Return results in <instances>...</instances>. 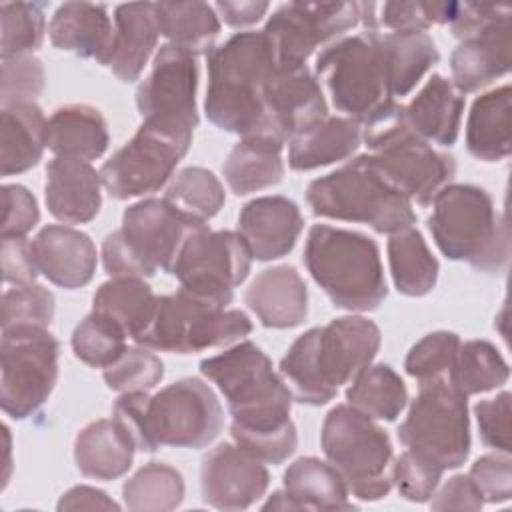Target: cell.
I'll list each match as a JSON object with an SVG mask.
<instances>
[{
  "instance_id": "cell-26",
  "label": "cell",
  "mask_w": 512,
  "mask_h": 512,
  "mask_svg": "<svg viewBox=\"0 0 512 512\" xmlns=\"http://www.w3.org/2000/svg\"><path fill=\"white\" fill-rule=\"evenodd\" d=\"M50 42L80 58H92L106 66L114 28L108 8L90 2H64L56 8L48 24Z\"/></svg>"
},
{
  "instance_id": "cell-1",
  "label": "cell",
  "mask_w": 512,
  "mask_h": 512,
  "mask_svg": "<svg viewBox=\"0 0 512 512\" xmlns=\"http://www.w3.org/2000/svg\"><path fill=\"white\" fill-rule=\"evenodd\" d=\"M206 118L240 138H272L284 142L266 110V82L274 56L264 32H238L208 54Z\"/></svg>"
},
{
  "instance_id": "cell-34",
  "label": "cell",
  "mask_w": 512,
  "mask_h": 512,
  "mask_svg": "<svg viewBox=\"0 0 512 512\" xmlns=\"http://www.w3.org/2000/svg\"><path fill=\"white\" fill-rule=\"evenodd\" d=\"M284 142L272 138H240L228 152L222 174L236 196L276 186L284 176Z\"/></svg>"
},
{
  "instance_id": "cell-35",
  "label": "cell",
  "mask_w": 512,
  "mask_h": 512,
  "mask_svg": "<svg viewBox=\"0 0 512 512\" xmlns=\"http://www.w3.org/2000/svg\"><path fill=\"white\" fill-rule=\"evenodd\" d=\"M510 86L504 84L472 102L466 122V148L484 162L510 156Z\"/></svg>"
},
{
  "instance_id": "cell-27",
  "label": "cell",
  "mask_w": 512,
  "mask_h": 512,
  "mask_svg": "<svg viewBox=\"0 0 512 512\" xmlns=\"http://www.w3.org/2000/svg\"><path fill=\"white\" fill-rule=\"evenodd\" d=\"M160 30L152 2L120 4L114 10V40L106 66L120 82H136L152 56Z\"/></svg>"
},
{
  "instance_id": "cell-22",
  "label": "cell",
  "mask_w": 512,
  "mask_h": 512,
  "mask_svg": "<svg viewBox=\"0 0 512 512\" xmlns=\"http://www.w3.org/2000/svg\"><path fill=\"white\" fill-rule=\"evenodd\" d=\"M32 244L38 272L60 288L86 286L96 272V246L92 238L72 226H44Z\"/></svg>"
},
{
  "instance_id": "cell-48",
  "label": "cell",
  "mask_w": 512,
  "mask_h": 512,
  "mask_svg": "<svg viewBox=\"0 0 512 512\" xmlns=\"http://www.w3.org/2000/svg\"><path fill=\"white\" fill-rule=\"evenodd\" d=\"M458 346H460V336L456 332H448V330L430 332L410 348L404 360V368L418 382L448 378Z\"/></svg>"
},
{
  "instance_id": "cell-47",
  "label": "cell",
  "mask_w": 512,
  "mask_h": 512,
  "mask_svg": "<svg viewBox=\"0 0 512 512\" xmlns=\"http://www.w3.org/2000/svg\"><path fill=\"white\" fill-rule=\"evenodd\" d=\"M54 318V294L32 282L14 286L2 296V330L48 328Z\"/></svg>"
},
{
  "instance_id": "cell-4",
  "label": "cell",
  "mask_w": 512,
  "mask_h": 512,
  "mask_svg": "<svg viewBox=\"0 0 512 512\" xmlns=\"http://www.w3.org/2000/svg\"><path fill=\"white\" fill-rule=\"evenodd\" d=\"M304 264L336 308L370 312L388 296L378 244L362 232L314 224L306 236Z\"/></svg>"
},
{
  "instance_id": "cell-28",
  "label": "cell",
  "mask_w": 512,
  "mask_h": 512,
  "mask_svg": "<svg viewBox=\"0 0 512 512\" xmlns=\"http://www.w3.org/2000/svg\"><path fill=\"white\" fill-rule=\"evenodd\" d=\"M464 112V96L450 80L432 74L420 92L402 106V114L410 130L422 140L440 146H452L460 132Z\"/></svg>"
},
{
  "instance_id": "cell-54",
  "label": "cell",
  "mask_w": 512,
  "mask_h": 512,
  "mask_svg": "<svg viewBox=\"0 0 512 512\" xmlns=\"http://www.w3.org/2000/svg\"><path fill=\"white\" fill-rule=\"evenodd\" d=\"M510 398V392H500L474 406L480 440L504 454H510Z\"/></svg>"
},
{
  "instance_id": "cell-3",
  "label": "cell",
  "mask_w": 512,
  "mask_h": 512,
  "mask_svg": "<svg viewBox=\"0 0 512 512\" xmlns=\"http://www.w3.org/2000/svg\"><path fill=\"white\" fill-rule=\"evenodd\" d=\"M428 230L438 250L484 274H500L510 258V228L492 196L474 184H448L432 198Z\"/></svg>"
},
{
  "instance_id": "cell-5",
  "label": "cell",
  "mask_w": 512,
  "mask_h": 512,
  "mask_svg": "<svg viewBox=\"0 0 512 512\" xmlns=\"http://www.w3.org/2000/svg\"><path fill=\"white\" fill-rule=\"evenodd\" d=\"M200 372L226 398L234 428L274 430L290 420L292 394L270 358L250 340L200 360Z\"/></svg>"
},
{
  "instance_id": "cell-11",
  "label": "cell",
  "mask_w": 512,
  "mask_h": 512,
  "mask_svg": "<svg viewBox=\"0 0 512 512\" xmlns=\"http://www.w3.org/2000/svg\"><path fill=\"white\" fill-rule=\"evenodd\" d=\"M398 440L406 450L442 470L462 466L470 454L466 396L448 378L420 382V390L398 426Z\"/></svg>"
},
{
  "instance_id": "cell-43",
  "label": "cell",
  "mask_w": 512,
  "mask_h": 512,
  "mask_svg": "<svg viewBox=\"0 0 512 512\" xmlns=\"http://www.w3.org/2000/svg\"><path fill=\"white\" fill-rule=\"evenodd\" d=\"M164 198L202 222L214 218L226 202L220 180L202 166H188L176 172L166 186Z\"/></svg>"
},
{
  "instance_id": "cell-20",
  "label": "cell",
  "mask_w": 512,
  "mask_h": 512,
  "mask_svg": "<svg viewBox=\"0 0 512 512\" xmlns=\"http://www.w3.org/2000/svg\"><path fill=\"white\" fill-rule=\"evenodd\" d=\"M264 96L268 116L284 142L302 128L328 116L322 86L308 66H274Z\"/></svg>"
},
{
  "instance_id": "cell-49",
  "label": "cell",
  "mask_w": 512,
  "mask_h": 512,
  "mask_svg": "<svg viewBox=\"0 0 512 512\" xmlns=\"http://www.w3.org/2000/svg\"><path fill=\"white\" fill-rule=\"evenodd\" d=\"M458 2L426 4V2H384L376 4V30L392 32H426L432 24H450Z\"/></svg>"
},
{
  "instance_id": "cell-53",
  "label": "cell",
  "mask_w": 512,
  "mask_h": 512,
  "mask_svg": "<svg viewBox=\"0 0 512 512\" xmlns=\"http://www.w3.org/2000/svg\"><path fill=\"white\" fill-rule=\"evenodd\" d=\"M468 478L474 482L484 502L500 504L508 502L512 496V460L504 452L480 456L472 464Z\"/></svg>"
},
{
  "instance_id": "cell-42",
  "label": "cell",
  "mask_w": 512,
  "mask_h": 512,
  "mask_svg": "<svg viewBox=\"0 0 512 512\" xmlns=\"http://www.w3.org/2000/svg\"><path fill=\"white\" fill-rule=\"evenodd\" d=\"M122 498L132 512H168L184 500V478L170 464L148 462L124 482Z\"/></svg>"
},
{
  "instance_id": "cell-39",
  "label": "cell",
  "mask_w": 512,
  "mask_h": 512,
  "mask_svg": "<svg viewBox=\"0 0 512 512\" xmlns=\"http://www.w3.org/2000/svg\"><path fill=\"white\" fill-rule=\"evenodd\" d=\"M388 264L394 286L400 294L420 298L432 292L438 280V260L418 228L410 226L388 240Z\"/></svg>"
},
{
  "instance_id": "cell-17",
  "label": "cell",
  "mask_w": 512,
  "mask_h": 512,
  "mask_svg": "<svg viewBox=\"0 0 512 512\" xmlns=\"http://www.w3.org/2000/svg\"><path fill=\"white\" fill-rule=\"evenodd\" d=\"M360 22L358 2H288L274 10L264 36L276 66H306L312 52Z\"/></svg>"
},
{
  "instance_id": "cell-44",
  "label": "cell",
  "mask_w": 512,
  "mask_h": 512,
  "mask_svg": "<svg viewBox=\"0 0 512 512\" xmlns=\"http://www.w3.org/2000/svg\"><path fill=\"white\" fill-rule=\"evenodd\" d=\"M126 338V332L118 324L102 314L90 312L74 328L70 344L80 362L104 370L126 350Z\"/></svg>"
},
{
  "instance_id": "cell-15",
  "label": "cell",
  "mask_w": 512,
  "mask_h": 512,
  "mask_svg": "<svg viewBox=\"0 0 512 512\" xmlns=\"http://www.w3.org/2000/svg\"><path fill=\"white\" fill-rule=\"evenodd\" d=\"M190 142L192 138L142 122L136 134L102 164V186L116 200L158 192L174 176Z\"/></svg>"
},
{
  "instance_id": "cell-16",
  "label": "cell",
  "mask_w": 512,
  "mask_h": 512,
  "mask_svg": "<svg viewBox=\"0 0 512 512\" xmlns=\"http://www.w3.org/2000/svg\"><path fill=\"white\" fill-rule=\"evenodd\" d=\"M198 66L194 54L164 44L154 56L150 74L138 84L136 106L144 122L192 138L198 126Z\"/></svg>"
},
{
  "instance_id": "cell-41",
  "label": "cell",
  "mask_w": 512,
  "mask_h": 512,
  "mask_svg": "<svg viewBox=\"0 0 512 512\" xmlns=\"http://www.w3.org/2000/svg\"><path fill=\"white\" fill-rule=\"evenodd\" d=\"M510 368L498 348L488 340L460 342L448 380L468 398L500 388L508 382Z\"/></svg>"
},
{
  "instance_id": "cell-40",
  "label": "cell",
  "mask_w": 512,
  "mask_h": 512,
  "mask_svg": "<svg viewBox=\"0 0 512 512\" xmlns=\"http://www.w3.org/2000/svg\"><path fill=\"white\" fill-rule=\"evenodd\" d=\"M346 400L370 418L392 422L406 408L408 390L404 380L388 364H368L350 382Z\"/></svg>"
},
{
  "instance_id": "cell-21",
  "label": "cell",
  "mask_w": 512,
  "mask_h": 512,
  "mask_svg": "<svg viewBox=\"0 0 512 512\" xmlns=\"http://www.w3.org/2000/svg\"><path fill=\"white\" fill-rule=\"evenodd\" d=\"M304 228V218L294 200L286 196H260L246 202L238 214V232L260 262L292 252Z\"/></svg>"
},
{
  "instance_id": "cell-2",
  "label": "cell",
  "mask_w": 512,
  "mask_h": 512,
  "mask_svg": "<svg viewBox=\"0 0 512 512\" xmlns=\"http://www.w3.org/2000/svg\"><path fill=\"white\" fill-rule=\"evenodd\" d=\"M380 340V328L364 316L334 318L292 342L280 360V376L296 402L322 406L372 364Z\"/></svg>"
},
{
  "instance_id": "cell-57",
  "label": "cell",
  "mask_w": 512,
  "mask_h": 512,
  "mask_svg": "<svg viewBox=\"0 0 512 512\" xmlns=\"http://www.w3.org/2000/svg\"><path fill=\"white\" fill-rule=\"evenodd\" d=\"M484 504L478 488L474 482L464 476L456 474L446 480V484L432 494L430 508L432 510H480Z\"/></svg>"
},
{
  "instance_id": "cell-62",
  "label": "cell",
  "mask_w": 512,
  "mask_h": 512,
  "mask_svg": "<svg viewBox=\"0 0 512 512\" xmlns=\"http://www.w3.org/2000/svg\"><path fill=\"white\" fill-rule=\"evenodd\" d=\"M2 430H4V440H6V472H4V486H6L8 476H10V430H8V426H4Z\"/></svg>"
},
{
  "instance_id": "cell-45",
  "label": "cell",
  "mask_w": 512,
  "mask_h": 512,
  "mask_svg": "<svg viewBox=\"0 0 512 512\" xmlns=\"http://www.w3.org/2000/svg\"><path fill=\"white\" fill-rule=\"evenodd\" d=\"M2 58L32 54L40 48L46 34L44 4L38 2H4L0 6Z\"/></svg>"
},
{
  "instance_id": "cell-58",
  "label": "cell",
  "mask_w": 512,
  "mask_h": 512,
  "mask_svg": "<svg viewBox=\"0 0 512 512\" xmlns=\"http://www.w3.org/2000/svg\"><path fill=\"white\" fill-rule=\"evenodd\" d=\"M508 12H510V8L500 6V4H472V2L460 4L458 2L454 18L450 22V30H452L454 38L464 40Z\"/></svg>"
},
{
  "instance_id": "cell-50",
  "label": "cell",
  "mask_w": 512,
  "mask_h": 512,
  "mask_svg": "<svg viewBox=\"0 0 512 512\" xmlns=\"http://www.w3.org/2000/svg\"><path fill=\"white\" fill-rule=\"evenodd\" d=\"M44 90V66L32 54L2 58L0 96L2 106L14 102H34Z\"/></svg>"
},
{
  "instance_id": "cell-10",
  "label": "cell",
  "mask_w": 512,
  "mask_h": 512,
  "mask_svg": "<svg viewBox=\"0 0 512 512\" xmlns=\"http://www.w3.org/2000/svg\"><path fill=\"white\" fill-rule=\"evenodd\" d=\"M252 332V322L242 310H228L184 288L156 298L146 330L134 340L150 350L194 354L228 346Z\"/></svg>"
},
{
  "instance_id": "cell-19",
  "label": "cell",
  "mask_w": 512,
  "mask_h": 512,
  "mask_svg": "<svg viewBox=\"0 0 512 512\" xmlns=\"http://www.w3.org/2000/svg\"><path fill=\"white\" fill-rule=\"evenodd\" d=\"M266 466L238 444L222 442L200 464L202 500L218 510H244L268 488Z\"/></svg>"
},
{
  "instance_id": "cell-37",
  "label": "cell",
  "mask_w": 512,
  "mask_h": 512,
  "mask_svg": "<svg viewBox=\"0 0 512 512\" xmlns=\"http://www.w3.org/2000/svg\"><path fill=\"white\" fill-rule=\"evenodd\" d=\"M156 298L144 278L114 276L94 292L92 312L106 316L136 340L154 314Z\"/></svg>"
},
{
  "instance_id": "cell-31",
  "label": "cell",
  "mask_w": 512,
  "mask_h": 512,
  "mask_svg": "<svg viewBox=\"0 0 512 512\" xmlns=\"http://www.w3.org/2000/svg\"><path fill=\"white\" fill-rule=\"evenodd\" d=\"M108 144V124L94 106L66 104L48 118L46 146L56 156L92 162L106 152Z\"/></svg>"
},
{
  "instance_id": "cell-7",
  "label": "cell",
  "mask_w": 512,
  "mask_h": 512,
  "mask_svg": "<svg viewBox=\"0 0 512 512\" xmlns=\"http://www.w3.org/2000/svg\"><path fill=\"white\" fill-rule=\"evenodd\" d=\"M306 202L314 216L368 224L380 234H396L416 224L412 202L386 184L364 154L312 180Z\"/></svg>"
},
{
  "instance_id": "cell-9",
  "label": "cell",
  "mask_w": 512,
  "mask_h": 512,
  "mask_svg": "<svg viewBox=\"0 0 512 512\" xmlns=\"http://www.w3.org/2000/svg\"><path fill=\"white\" fill-rule=\"evenodd\" d=\"M320 80L338 112L362 126L386 114L398 100L392 98L376 46V32L364 30L330 42L316 58Z\"/></svg>"
},
{
  "instance_id": "cell-23",
  "label": "cell",
  "mask_w": 512,
  "mask_h": 512,
  "mask_svg": "<svg viewBox=\"0 0 512 512\" xmlns=\"http://www.w3.org/2000/svg\"><path fill=\"white\" fill-rule=\"evenodd\" d=\"M510 70V12L460 40L450 54L452 84L460 94L476 92Z\"/></svg>"
},
{
  "instance_id": "cell-46",
  "label": "cell",
  "mask_w": 512,
  "mask_h": 512,
  "mask_svg": "<svg viewBox=\"0 0 512 512\" xmlns=\"http://www.w3.org/2000/svg\"><path fill=\"white\" fill-rule=\"evenodd\" d=\"M164 376L162 360L146 346H132L104 368V382L114 392H150Z\"/></svg>"
},
{
  "instance_id": "cell-6",
  "label": "cell",
  "mask_w": 512,
  "mask_h": 512,
  "mask_svg": "<svg viewBox=\"0 0 512 512\" xmlns=\"http://www.w3.org/2000/svg\"><path fill=\"white\" fill-rule=\"evenodd\" d=\"M360 130L370 150L364 154L366 162L410 202L428 206L456 174L454 156L434 150L416 136L404 120L400 102Z\"/></svg>"
},
{
  "instance_id": "cell-30",
  "label": "cell",
  "mask_w": 512,
  "mask_h": 512,
  "mask_svg": "<svg viewBox=\"0 0 512 512\" xmlns=\"http://www.w3.org/2000/svg\"><path fill=\"white\" fill-rule=\"evenodd\" d=\"M48 120L36 102L4 104L0 112V174L34 168L44 154Z\"/></svg>"
},
{
  "instance_id": "cell-8",
  "label": "cell",
  "mask_w": 512,
  "mask_h": 512,
  "mask_svg": "<svg viewBox=\"0 0 512 512\" xmlns=\"http://www.w3.org/2000/svg\"><path fill=\"white\" fill-rule=\"evenodd\" d=\"M322 452L358 500H380L394 486L390 436L374 418L350 404H336L324 418Z\"/></svg>"
},
{
  "instance_id": "cell-60",
  "label": "cell",
  "mask_w": 512,
  "mask_h": 512,
  "mask_svg": "<svg viewBox=\"0 0 512 512\" xmlns=\"http://www.w3.org/2000/svg\"><path fill=\"white\" fill-rule=\"evenodd\" d=\"M214 10L232 28L256 24L268 10V2H216Z\"/></svg>"
},
{
  "instance_id": "cell-52",
  "label": "cell",
  "mask_w": 512,
  "mask_h": 512,
  "mask_svg": "<svg viewBox=\"0 0 512 512\" xmlns=\"http://www.w3.org/2000/svg\"><path fill=\"white\" fill-rule=\"evenodd\" d=\"M234 444L266 464H282L294 454L298 444V434L294 422L274 430H244L230 426Z\"/></svg>"
},
{
  "instance_id": "cell-55",
  "label": "cell",
  "mask_w": 512,
  "mask_h": 512,
  "mask_svg": "<svg viewBox=\"0 0 512 512\" xmlns=\"http://www.w3.org/2000/svg\"><path fill=\"white\" fill-rule=\"evenodd\" d=\"M2 202V238H26L40 220V210L32 192L20 184H4Z\"/></svg>"
},
{
  "instance_id": "cell-13",
  "label": "cell",
  "mask_w": 512,
  "mask_h": 512,
  "mask_svg": "<svg viewBox=\"0 0 512 512\" xmlns=\"http://www.w3.org/2000/svg\"><path fill=\"white\" fill-rule=\"evenodd\" d=\"M224 412L208 384L182 378L146 400L148 452L160 446L204 448L222 430Z\"/></svg>"
},
{
  "instance_id": "cell-24",
  "label": "cell",
  "mask_w": 512,
  "mask_h": 512,
  "mask_svg": "<svg viewBox=\"0 0 512 512\" xmlns=\"http://www.w3.org/2000/svg\"><path fill=\"white\" fill-rule=\"evenodd\" d=\"M100 188V172L90 162L54 156L46 166V206L64 224H86L96 218L102 206Z\"/></svg>"
},
{
  "instance_id": "cell-18",
  "label": "cell",
  "mask_w": 512,
  "mask_h": 512,
  "mask_svg": "<svg viewBox=\"0 0 512 512\" xmlns=\"http://www.w3.org/2000/svg\"><path fill=\"white\" fill-rule=\"evenodd\" d=\"M206 222L182 212L166 198H142L122 214L120 232L150 276L158 270L172 274L186 240Z\"/></svg>"
},
{
  "instance_id": "cell-32",
  "label": "cell",
  "mask_w": 512,
  "mask_h": 512,
  "mask_svg": "<svg viewBox=\"0 0 512 512\" xmlns=\"http://www.w3.org/2000/svg\"><path fill=\"white\" fill-rule=\"evenodd\" d=\"M376 46L394 100L410 94L440 60L438 48L426 32H376Z\"/></svg>"
},
{
  "instance_id": "cell-51",
  "label": "cell",
  "mask_w": 512,
  "mask_h": 512,
  "mask_svg": "<svg viewBox=\"0 0 512 512\" xmlns=\"http://www.w3.org/2000/svg\"><path fill=\"white\" fill-rule=\"evenodd\" d=\"M442 468L432 464L430 460L406 450L394 460V484L402 498L410 502H428L436 492Z\"/></svg>"
},
{
  "instance_id": "cell-56",
  "label": "cell",
  "mask_w": 512,
  "mask_h": 512,
  "mask_svg": "<svg viewBox=\"0 0 512 512\" xmlns=\"http://www.w3.org/2000/svg\"><path fill=\"white\" fill-rule=\"evenodd\" d=\"M32 244L26 238H2V276L14 286L32 284L38 276Z\"/></svg>"
},
{
  "instance_id": "cell-36",
  "label": "cell",
  "mask_w": 512,
  "mask_h": 512,
  "mask_svg": "<svg viewBox=\"0 0 512 512\" xmlns=\"http://www.w3.org/2000/svg\"><path fill=\"white\" fill-rule=\"evenodd\" d=\"M284 490L302 510H352L348 488L338 470L320 458H298L284 472Z\"/></svg>"
},
{
  "instance_id": "cell-12",
  "label": "cell",
  "mask_w": 512,
  "mask_h": 512,
  "mask_svg": "<svg viewBox=\"0 0 512 512\" xmlns=\"http://www.w3.org/2000/svg\"><path fill=\"white\" fill-rule=\"evenodd\" d=\"M58 340L46 328L2 330L0 404L4 414L24 420L36 414L58 380Z\"/></svg>"
},
{
  "instance_id": "cell-38",
  "label": "cell",
  "mask_w": 512,
  "mask_h": 512,
  "mask_svg": "<svg viewBox=\"0 0 512 512\" xmlns=\"http://www.w3.org/2000/svg\"><path fill=\"white\" fill-rule=\"evenodd\" d=\"M160 36L190 52L208 54L220 34V18L206 2H158L154 4Z\"/></svg>"
},
{
  "instance_id": "cell-61",
  "label": "cell",
  "mask_w": 512,
  "mask_h": 512,
  "mask_svg": "<svg viewBox=\"0 0 512 512\" xmlns=\"http://www.w3.org/2000/svg\"><path fill=\"white\" fill-rule=\"evenodd\" d=\"M262 510H302V506L286 492H274L268 502L262 506Z\"/></svg>"
},
{
  "instance_id": "cell-29",
  "label": "cell",
  "mask_w": 512,
  "mask_h": 512,
  "mask_svg": "<svg viewBox=\"0 0 512 512\" xmlns=\"http://www.w3.org/2000/svg\"><path fill=\"white\" fill-rule=\"evenodd\" d=\"M362 142L360 124L346 116H324L288 140V166L308 172L348 160Z\"/></svg>"
},
{
  "instance_id": "cell-59",
  "label": "cell",
  "mask_w": 512,
  "mask_h": 512,
  "mask_svg": "<svg viewBox=\"0 0 512 512\" xmlns=\"http://www.w3.org/2000/svg\"><path fill=\"white\" fill-rule=\"evenodd\" d=\"M58 510H120V506L98 488L74 486L62 494Z\"/></svg>"
},
{
  "instance_id": "cell-33",
  "label": "cell",
  "mask_w": 512,
  "mask_h": 512,
  "mask_svg": "<svg viewBox=\"0 0 512 512\" xmlns=\"http://www.w3.org/2000/svg\"><path fill=\"white\" fill-rule=\"evenodd\" d=\"M134 446L114 420H94L84 426L74 442L78 470L96 480L124 476L134 460Z\"/></svg>"
},
{
  "instance_id": "cell-25",
  "label": "cell",
  "mask_w": 512,
  "mask_h": 512,
  "mask_svg": "<svg viewBox=\"0 0 512 512\" xmlns=\"http://www.w3.org/2000/svg\"><path fill=\"white\" fill-rule=\"evenodd\" d=\"M244 302L266 328H296L308 316L306 284L288 264L262 270L246 288Z\"/></svg>"
},
{
  "instance_id": "cell-14",
  "label": "cell",
  "mask_w": 512,
  "mask_h": 512,
  "mask_svg": "<svg viewBox=\"0 0 512 512\" xmlns=\"http://www.w3.org/2000/svg\"><path fill=\"white\" fill-rule=\"evenodd\" d=\"M252 254L240 232L202 226L182 246L172 276L180 288L220 306L232 302V292L250 272Z\"/></svg>"
}]
</instances>
